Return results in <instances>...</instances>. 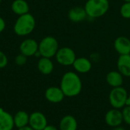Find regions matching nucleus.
I'll return each instance as SVG.
<instances>
[{"label": "nucleus", "instance_id": "6", "mask_svg": "<svg viewBox=\"0 0 130 130\" xmlns=\"http://www.w3.org/2000/svg\"><path fill=\"white\" fill-rule=\"evenodd\" d=\"M55 57L57 62L64 66H72L77 58L75 52L72 48L68 46L59 48Z\"/></svg>", "mask_w": 130, "mask_h": 130}, {"label": "nucleus", "instance_id": "11", "mask_svg": "<svg viewBox=\"0 0 130 130\" xmlns=\"http://www.w3.org/2000/svg\"><path fill=\"white\" fill-rule=\"evenodd\" d=\"M114 49L120 55L130 54V40L127 37L120 36L114 40Z\"/></svg>", "mask_w": 130, "mask_h": 130}, {"label": "nucleus", "instance_id": "29", "mask_svg": "<svg viewBox=\"0 0 130 130\" xmlns=\"http://www.w3.org/2000/svg\"><path fill=\"white\" fill-rule=\"evenodd\" d=\"M126 105L130 106V94L128 95V98H127V102H126Z\"/></svg>", "mask_w": 130, "mask_h": 130}, {"label": "nucleus", "instance_id": "2", "mask_svg": "<svg viewBox=\"0 0 130 130\" xmlns=\"http://www.w3.org/2000/svg\"><path fill=\"white\" fill-rule=\"evenodd\" d=\"M35 27L36 20L34 17L31 14L27 13L18 18L14 24V31L18 36L24 37L31 34Z\"/></svg>", "mask_w": 130, "mask_h": 130}, {"label": "nucleus", "instance_id": "12", "mask_svg": "<svg viewBox=\"0 0 130 130\" xmlns=\"http://www.w3.org/2000/svg\"><path fill=\"white\" fill-rule=\"evenodd\" d=\"M72 66L75 72L82 74H85L91 71L92 68V64L89 59L86 57H78L76 58Z\"/></svg>", "mask_w": 130, "mask_h": 130}, {"label": "nucleus", "instance_id": "28", "mask_svg": "<svg viewBox=\"0 0 130 130\" xmlns=\"http://www.w3.org/2000/svg\"><path fill=\"white\" fill-rule=\"evenodd\" d=\"M112 130H126L124 128H123L121 126H117V127H114V128H113Z\"/></svg>", "mask_w": 130, "mask_h": 130}, {"label": "nucleus", "instance_id": "19", "mask_svg": "<svg viewBox=\"0 0 130 130\" xmlns=\"http://www.w3.org/2000/svg\"><path fill=\"white\" fill-rule=\"evenodd\" d=\"M13 118H14V127H16L18 129L29 126L30 115L27 112H25L24 110L18 111L14 114Z\"/></svg>", "mask_w": 130, "mask_h": 130}, {"label": "nucleus", "instance_id": "26", "mask_svg": "<svg viewBox=\"0 0 130 130\" xmlns=\"http://www.w3.org/2000/svg\"><path fill=\"white\" fill-rule=\"evenodd\" d=\"M43 130H59L56 126L53 125H47Z\"/></svg>", "mask_w": 130, "mask_h": 130}, {"label": "nucleus", "instance_id": "5", "mask_svg": "<svg viewBox=\"0 0 130 130\" xmlns=\"http://www.w3.org/2000/svg\"><path fill=\"white\" fill-rule=\"evenodd\" d=\"M128 92L123 86L113 88L109 94V102L113 108L123 109L127 102Z\"/></svg>", "mask_w": 130, "mask_h": 130}, {"label": "nucleus", "instance_id": "15", "mask_svg": "<svg viewBox=\"0 0 130 130\" xmlns=\"http://www.w3.org/2000/svg\"><path fill=\"white\" fill-rule=\"evenodd\" d=\"M117 65L118 71L124 77H130V54L120 55Z\"/></svg>", "mask_w": 130, "mask_h": 130}, {"label": "nucleus", "instance_id": "13", "mask_svg": "<svg viewBox=\"0 0 130 130\" xmlns=\"http://www.w3.org/2000/svg\"><path fill=\"white\" fill-rule=\"evenodd\" d=\"M88 17L85 8L80 6H75L69 9L68 11V18L75 23H78L85 20Z\"/></svg>", "mask_w": 130, "mask_h": 130}, {"label": "nucleus", "instance_id": "23", "mask_svg": "<svg viewBox=\"0 0 130 130\" xmlns=\"http://www.w3.org/2000/svg\"><path fill=\"white\" fill-rule=\"evenodd\" d=\"M14 62H15V64L18 65V66H24L27 62V56L21 54V53H20L19 55H18L15 57Z\"/></svg>", "mask_w": 130, "mask_h": 130}, {"label": "nucleus", "instance_id": "9", "mask_svg": "<svg viewBox=\"0 0 130 130\" xmlns=\"http://www.w3.org/2000/svg\"><path fill=\"white\" fill-rule=\"evenodd\" d=\"M39 43L34 39L27 38L21 42L19 49L21 54L28 56H33L38 50Z\"/></svg>", "mask_w": 130, "mask_h": 130}, {"label": "nucleus", "instance_id": "27", "mask_svg": "<svg viewBox=\"0 0 130 130\" xmlns=\"http://www.w3.org/2000/svg\"><path fill=\"white\" fill-rule=\"evenodd\" d=\"M18 130H34V129H33L30 126H24V127H22V128L18 129Z\"/></svg>", "mask_w": 130, "mask_h": 130}, {"label": "nucleus", "instance_id": "20", "mask_svg": "<svg viewBox=\"0 0 130 130\" xmlns=\"http://www.w3.org/2000/svg\"><path fill=\"white\" fill-rule=\"evenodd\" d=\"M11 8L12 11L18 16L29 13V10H30L29 5L25 0L13 1V2L11 3Z\"/></svg>", "mask_w": 130, "mask_h": 130}, {"label": "nucleus", "instance_id": "10", "mask_svg": "<svg viewBox=\"0 0 130 130\" xmlns=\"http://www.w3.org/2000/svg\"><path fill=\"white\" fill-rule=\"evenodd\" d=\"M65 94L60 87L52 86L48 88L45 91V98L50 103L58 104L63 101Z\"/></svg>", "mask_w": 130, "mask_h": 130}, {"label": "nucleus", "instance_id": "21", "mask_svg": "<svg viewBox=\"0 0 130 130\" xmlns=\"http://www.w3.org/2000/svg\"><path fill=\"white\" fill-rule=\"evenodd\" d=\"M120 14L123 18L130 19V2H124L120 7Z\"/></svg>", "mask_w": 130, "mask_h": 130}, {"label": "nucleus", "instance_id": "4", "mask_svg": "<svg viewBox=\"0 0 130 130\" xmlns=\"http://www.w3.org/2000/svg\"><path fill=\"white\" fill-rule=\"evenodd\" d=\"M59 49L57 40L52 36H47L43 38L38 46V50L40 53L41 56L50 59L56 56Z\"/></svg>", "mask_w": 130, "mask_h": 130}, {"label": "nucleus", "instance_id": "3", "mask_svg": "<svg viewBox=\"0 0 130 130\" xmlns=\"http://www.w3.org/2000/svg\"><path fill=\"white\" fill-rule=\"evenodd\" d=\"M88 17L98 18L104 16L109 10L108 0H88L84 6Z\"/></svg>", "mask_w": 130, "mask_h": 130}, {"label": "nucleus", "instance_id": "14", "mask_svg": "<svg viewBox=\"0 0 130 130\" xmlns=\"http://www.w3.org/2000/svg\"><path fill=\"white\" fill-rule=\"evenodd\" d=\"M14 127L13 116L0 108V130H12Z\"/></svg>", "mask_w": 130, "mask_h": 130}, {"label": "nucleus", "instance_id": "17", "mask_svg": "<svg viewBox=\"0 0 130 130\" xmlns=\"http://www.w3.org/2000/svg\"><path fill=\"white\" fill-rule=\"evenodd\" d=\"M37 68L43 75H50L54 69V65L50 58L41 57L37 62Z\"/></svg>", "mask_w": 130, "mask_h": 130}, {"label": "nucleus", "instance_id": "30", "mask_svg": "<svg viewBox=\"0 0 130 130\" xmlns=\"http://www.w3.org/2000/svg\"><path fill=\"white\" fill-rule=\"evenodd\" d=\"M123 2H130V0H123Z\"/></svg>", "mask_w": 130, "mask_h": 130}, {"label": "nucleus", "instance_id": "25", "mask_svg": "<svg viewBox=\"0 0 130 130\" xmlns=\"http://www.w3.org/2000/svg\"><path fill=\"white\" fill-rule=\"evenodd\" d=\"M5 26H6V24H5V20L2 17H0V33H2L5 29Z\"/></svg>", "mask_w": 130, "mask_h": 130}, {"label": "nucleus", "instance_id": "24", "mask_svg": "<svg viewBox=\"0 0 130 130\" xmlns=\"http://www.w3.org/2000/svg\"><path fill=\"white\" fill-rule=\"evenodd\" d=\"M8 65V57L2 51H0V69L5 68Z\"/></svg>", "mask_w": 130, "mask_h": 130}, {"label": "nucleus", "instance_id": "1", "mask_svg": "<svg viewBox=\"0 0 130 130\" xmlns=\"http://www.w3.org/2000/svg\"><path fill=\"white\" fill-rule=\"evenodd\" d=\"M60 88L66 97H76L80 94L82 90V79L75 72H67L61 78Z\"/></svg>", "mask_w": 130, "mask_h": 130}, {"label": "nucleus", "instance_id": "16", "mask_svg": "<svg viewBox=\"0 0 130 130\" xmlns=\"http://www.w3.org/2000/svg\"><path fill=\"white\" fill-rule=\"evenodd\" d=\"M123 75L117 71H110L107 74L106 81L112 88L120 87L123 84Z\"/></svg>", "mask_w": 130, "mask_h": 130}, {"label": "nucleus", "instance_id": "22", "mask_svg": "<svg viewBox=\"0 0 130 130\" xmlns=\"http://www.w3.org/2000/svg\"><path fill=\"white\" fill-rule=\"evenodd\" d=\"M122 115L123 122L127 125H130V106L126 105L122 109Z\"/></svg>", "mask_w": 130, "mask_h": 130}, {"label": "nucleus", "instance_id": "7", "mask_svg": "<svg viewBox=\"0 0 130 130\" xmlns=\"http://www.w3.org/2000/svg\"><path fill=\"white\" fill-rule=\"evenodd\" d=\"M105 122L109 126L114 128L120 126L123 123L122 111L120 109L112 108L105 114Z\"/></svg>", "mask_w": 130, "mask_h": 130}, {"label": "nucleus", "instance_id": "8", "mask_svg": "<svg viewBox=\"0 0 130 130\" xmlns=\"http://www.w3.org/2000/svg\"><path fill=\"white\" fill-rule=\"evenodd\" d=\"M47 125V119L43 113L35 111L30 115L29 126L33 129L43 130Z\"/></svg>", "mask_w": 130, "mask_h": 130}, {"label": "nucleus", "instance_id": "31", "mask_svg": "<svg viewBox=\"0 0 130 130\" xmlns=\"http://www.w3.org/2000/svg\"><path fill=\"white\" fill-rule=\"evenodd\" d=\"M2 0H0V4H1V2H2Z\"/></svg>", "mask_w": 130, "mask_h": 130}, {"label": "nucleus", "instance_id": "18", "mask_svg": "<svg viewBox=\"0 0 130 130\" xmlns=\"http://www.w3.org/2000/svg\"><path fill=\"white\" fill-rule=\"evenodd\" d=\"M78 122L72 115L63 117L59 122V130H77Z\"/></svg>", "mask_w": 130, "mask_h": 130}]
</instances>
